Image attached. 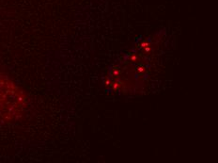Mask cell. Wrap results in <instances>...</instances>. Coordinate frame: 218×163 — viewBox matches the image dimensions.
<instances>
[{"label": "cell", "instance_id": "obj_2", "mask_svg": "<svg viewBox=\"0 0 218 163\" xmlns=\"http://www.w3.org/2000/svg\"><path fill=\"white\" fill-rule=\"evenodd\" d=\"M26 107L24 91L8 76L0 74V123L16 121Z\"/></svg>", "mask_w": 218, "mask_h": 163}, {"label": "cell", "instance_id": "obj_1", "mask_svg": "<svg viewBox=\"0 0 218 163\" xmlns=\"http://www.w3.org/2000/svg\"><path fill=\"white\" fill-rule=\"evenodd\" d=\"M159 47L157 39L140 41L110 67L104 85L112 93L132 94L139 93L148 83Z\"/></svg>", "mask_w": 218, "mask_h": 163}]
</instances>
